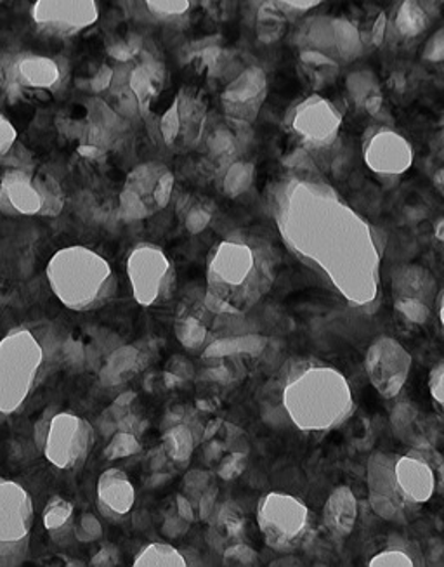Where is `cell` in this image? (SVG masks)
<instances>
[{"label": "cell", "mask_w": 444, "mask_h": 567, "mask_svg": "<svg viewBox=\"0 0 444 567\" xmlns=\"http://www.w3.org/2000/svg\"><path fill=\"white\" fill-rule=\"evenodd\" d=\"M207 118L208 104L204 94L193 87L180 89L158 118V136L168 150L189 152L204 140Z\"/></svg>", "instance_id": "obj_15"}, {"label": "cell", "mask_w": 444, "mask_h": 567, "mask_svg": "<svg viewBox=\"0 0 444 567\" xmlns=\"http://www.w3.org/2000/svg\"><path fill=\"white\" fill-rule=\"evenodd\" d=\"M281 406L290 422L306 434H329L357 410L344 373L320 360H299L285 372Z\"/></svg>", "instance_id": "obj_3"}, {"label": "cell", "mask_w": 444, "mask_h": 567, "mask_svg": "<svg viewBox=\"0 0 444 567\" xmlns=\"http://www.w3.org/2000/svg\"><path fill=\"white\" fill-rule=\"evenodd\" d=\"M176 177L161 162H145L125 177L118 196V216L125 223H137L162 213L173 200Z\"/></svg>", "instance_id": "obj_11"}, {"label": "cell", "mask_w": 444, "mask_h": 567, "mask_svg": "<svg viewBox=\"0 0 444 567\" xmlns=\"http://www.w3.org/2000/svg\"><path fill=\"white\" fill-rule=\"evenodd\" d=\"M141 452V441L136 432L116 431L110 440L109 446L104 447V456L109 460L128 458Z\"/></svg>", "instance_id": "obj_43"}, {"label": "cell", "mask_w": 444, "mask_h": 567, "mask_svg": "<svg viewBox=\"0 0 444 567\" xmlns=\"http://www.w3.org/2000/svg\"><path fill=\"white\" fill-rule=\"evenodd\" d=\"M125 272L141 308H158L176 292V268L158 245L137 244L125 260Z\"/></svg>", "instance_id": "obj_12"}, {"label": "cell", "mask_w": 444, "mask_h": 567, "mask_svg": "<svg viewBox=\"0 0 444 567\" xmlns=\"http://www.w3.org/2000/svg\"><path fill=\"white\" fill-rule=\"evenodd\" d=\"M437 280L421 264H403L391 276V296L396 315L413 327L427 324L436 311Z\"/></svg>", "instance_id": "obj_16"}, {"label": "cell", "mask_w": 444, "mask_h": 567, "mask_svg": "<svg viewBox=\"0 0 444 567\" xmlns=\"http://www.w3.org/2000/svg\"><path fill=\"white\" fill-rule=\"evenodd\" d=\"M278 254L262 236L235 231L207 257L204 300L217 316H244L271 292Z\"/></svg>", "instance_id": "obj_2"}, {"label": "cell", "mask_w": 444, "mask_h": 567, "mask_svg": "<svg viewBox=\"0 0 444 567\" xmlns=\"http://www.w3.org/2000/svg\"><path fill=\"white\" fill-rule=\"evenodd\" d=\"M136 567H185L188 560L179 548L164 542H153L137 551L134 559Z\"/></svg>", "instance_id": "obj_39"}, {"label": "cell", "mask_w": 444, "mask_h": 567, "mask_svg": "<svg viewBox=\"0 0 444 567\" xmlns=\"http://www.w3.org/2000/svg\"><path fill=\"white\" fill-rule=\"evenodd\" d=\"M69 69L60 58L32 51L6 52L0 56V91L9 100H42L66 84Z\"/></svg>", "instance_id": "obj_7"}, {"label": "cell", "mask_w": 444, "mask_h": 567, "mask_svg": "<svg viewBox=\"0 0 444 567\" xmlns=\"http://www.w3.org/2000/svg\"><path fill=\"white\" fill-rule=\"evenodd\" d=\"M192 364L183 360V358H176V361L173 360V364H171V370L165 373V380H167L168 385H179L186 382V380L192 379Z\"/></svg>", "instance_id": "obj_52"}, {"label": "cell", "mask_w": 444, "mask_h": 567, "mask_svg": "<svg viewBox=\"0 0 444 567\" xmlns=\"http://www.w3.org/2000/svg\"><path fill=\"white\" fill-rule=\"evenodd\" d=\"M176 512L177 516L183 517L186 523L192 524L198 519L197 507H195L192 499L183 495V493L176 496Z\"/></svg>", "instance_id": "obj_55"}, {"label": "cell", "mask_w": 444, "mask_h": 567, "mask_svg": "<svg viewBox=\"0 0 444 567\" xmlns=\"http://www.w3.org/2000/svg\"><path fill=\"white\" fill-rule=\"evenodd\" d=\"M141 367H143V354L140 349L124 346V348L112 352L101 372V380L104 385L122 384L125 380L134 377V373L140 372Z\"/></svg>", "instance_id": "obj_34"}, {"label": "cell", "mask_w": 444, "mask_h": 567, "mask_svg": "<svg viewBox=\"0 0 444 567\" xmlns=\"http://www.w3.org/2000/svg\"><path fill=\"white\" fill-rule=\"evenodd\" d=\"M118 564V550L115 545L104 544L101 545L100 550L96 551V556L91 560V566H116Z\"/></svg>", "instance_id": "obj_54"}, {"label": "cell", "mask_w": 444, "mask_h": 567, "mask_svg": "<svg viewBox=\"0 0 444 567\" xmlns=\"http://www.w3.org/2000/svg\"><path fill=\"white\" fill-rule=\"evenodd\" d=\"M363 162L375 176L396 179L409 173L415 162L412 141L389 125L366 131L363 141Z\"/></svg>", "instance_id": "obj_19"}, {"label": "cell", "mask_w": 444, "mask_h": 567, "mask_svg": "<svg viewBox=\"0 0 444 567\" xmlns=\"http://www.w3.org/2000/svg\"><path fill=\"white\" fill-rule=\"evenodd\" d=\"M299 49H314L335 60V35L333 17H312L300 27L297 33Z\"/></svg>", "instance_id": "obj_32"}, {"label": "cell", "mask_w": 444, "mask_h": 567, "mask_svg": "<svg viewBox=\"0 0 444 567\" xmlns=\"http://www.w3.org/2000/svg\"><path fill=\"white\" fill-rule=\"evenodd\" d=\"M49 287L64 308L75 312L104 308L118 290L112 264L93 248H60L45 268Z\"/></svg>", "instance_id": "obj_5"}, {"label": "cell", "mask_w": 444, "mask_h": 567, "mask_svg": "<svg viewBox=\"0 0 444 567\" xmlns=\"http://www.w3.org/2000/svg\"><path fill=\"white\" fill-rule=\"evenodd\" d=\"M214 486L213 476L205 471H192L185 477V493L192 499L195 507H197L198 499L207 492L208 487Z\"/></svg>", "instance_id": "obj_49"}, {"label": "cell", "mask_w": 444, "mask_h": 567, "mask_svg": "<svg viewBox=\"0 0 444 567\" xmlns=\"http://www.w3.org/2000/svg\"><path fill=\"white\" fill-rule=\"evenodd\" d=\"M433 24V9L427 0H400L394 9L393 20L388 21V29L401 41H415L427 32Z\"/></svg>", "instance_id": "obj_27"}, {"label": "cell", "mask_w": 444, "mask_h": 567, "mask_svg": "<svg viewBox=\"0 0 444 567\" xmlns=\"http://www.w3.org/2000/svg\"><path fill=\"white\" fill-rule=\"evenodd\" d=\"M333 35H335V60L339 63H351L363 54V35L360 27L348 18H333Z\"/></svg>", "instance_id": "obj_35"}, {"label": "cell", "mask_w": 444, "mask_h": 567, "mask_svg": "<svg viewBox=\"0 0 444 567\" xmlns=\"http://www.w3.org/2000/svg\"><path fill=\"white\" fill-rule=\"evenodd\" d=\"M394 434L409 444L410 450L434 446V429L412 401H401L391 412Z\"/></svg>", "instance_id": "obj_26"}, {"label": "cell", "mask_w": 444, "mask_h": 567, "mask_svg": "<svg viewBox=\"0 0 444 567\" xmlns=\"http://www.w3.org/2000/svg\"><path fill=\"white\" fill-rule=\"evenodd\" d=\"M97 511L113 523L127 519L136 504V489L122 468H106L97 480Z\"/></svg>", "instance_id": "obj_21"}, {"label": "cell", "mask_w": 444, "mask_h": 567, "mask_svg": "<svg viewBox=\"0 0 444 567\" xmlns=\"http://www.w3.org/2000/svg\"><path fill=\"white\" fill-rule=\"evenodd\" d=\"M64 193L54 177L32 168H8L0 177V213L9 217H58Z\"/></svg>", "instance_id": "obj_9"}, {"label": "cell", "mask_w": 444, "mask_h": 567, "mask_svg": "<svg viewBox=\"0 0 444 567\" xmlns=\"http://www.w3.org/2000/svg\"><path fill=\"white\" fill-rule=\"evenodd\" d=\"M299 61L306 75L311 79L312 85H317V87L329 84L341 69L339 61L333 60L324 52L314 51V49H299Z\"/></svg>", "instance_id": "obj_36"}, {"label": "cell", "mask_w": 444, "mask_h": 567, "mask_svg": "<svg viewBox=\"0 0 444 567\" xmlns=\"http://www.w3.org/2000/svg\"><path fill=\"white\" fill-rule=\"evenodd\" d=\"M342 124L341 110L321 94L297 101L285 115V125L299 140L300 150L309 155L333 148L341 136Z\"/></svg>", "instance_id": "obj_14"}, {"label": "cell", "mask_w": 444, "mask_h": 567, "mask_svg": "<svg viewBox=\"0 0 444 567\" xmlns=\"http://www.w3.org/2000/svg\"><path fill=\"white\" fill-rule=\"evenodd\" d=\"M434 236H436V240L444 244V217H441L440 220H436L434 224Z\"/></svg>", "instance_id": "obj_60"}, {"label": "cell", "mask_w": 444, "mask_h": 567, "mask_svg": "<svg viewBox=\"0 0 444 567\" xmlns=\"http://www.w3.org/2000/svg\"><path fill=\"white\" fill-rule=\"evenodd\" d=\"M45 532L54 544L66 547L75 539V507L63 496H52L42 514Z\"/></svg>", "instance_id": "obj_28"}, {"label": "cell", "mask_w": 444, "mask_h": 567, "mask_svg": "<svg viewBox=\"0 0 444 567\" xmlns=\"http://www.w3.org/2000/svg\"><path fill=\"white\" fill-rule=\"evenodd\" d=\"M149 17L162 23H177L192 12L195 0H143Z\"/></svg>", "instance_id": "obj_42"}, {"label": "cell", "mask_w": 444, "mask_h": 567, "mask_svg": "<svg viewBox=\"0 0 444 567\" xmlns=\"http://www.w3.org/2000/svg\"><path fill=\"white\" fill-rule=\"evenodd\" d=\"M257 526L266 545L280 554L304 548L314 535V519L302 499L271 492L257 505Z\"/></svg>", "instance_id": "obj_8"}, {"label": "cell", "mask_w": 444, "mask_h": 567, "mask_svg": "<svg viewBox=\"0 0 444 567\" xmlns=\"http://www.w3.org/2000/svg\"><path fill=\"white\" fill-rule=\"evenodd\" d=\"M268 75L259 64L241 66L220 92V106L228 121L252 125L268 100Z\"/></svg>", "instance_id": "obj_18"}, {"label": "cell", "mask_w": 444, "mask_h": 567, "mask_svg": "<svg viewBox=\"0 0 444 567\" xmlns=\"http://www.w3.org/2000/svg\"><path fill=\"white\" fill-rule=\"evenodd\" d=\"M254 179H256V164L238 158L220 173V189L228 198H238L252 188Z\"/></svg>", "instance_id": "obj_37"}, {"label": "cell", "mask_w": 444, "mask_h": 567, "mask_svg": "<svg viewBox=\"0 0 444 567\" xmlns=\"http://www.w3.org/2000/svg\"><path fill=\"white\" fill-rule=\"evenodd\" d=\"M412 367V354L394 337H376L364 354V372L370 384L385 400H394L401 394Z\"/></svg>", "instance_id": "obj_17"}, {"label": "cell", "mask_w": 444, "mask_h": 567, "mask_svg": "<svg viewBox=\"0 0 444 567\" xmlns=\"http://www.w3.org/2000/svg\"><path fill=\"white\" fill-rule=\"evenodd\" d=\"M216 318V312L210 311L205 305L204 297L180 306L176 321H174V333H176L179 344L192 352L205 351V348L214 340Z\"/></svg>", "instance_id": "obj_22"}, {"label": "cell", "mask_w": 444, "mask_h": 567, "mask_svg": "<svg viewBox=\"0 0 444 567\" xmlns=\"http://www.w3.org/2000/svg\"><path fill=\"white\" fill-rule=\"evenodd\" d=\"M208 520L213 523V526H210V535H213L210 544H214L216 539L219 542L216 547L225 545L226 548L229 544L241 542V538H244L245 527H247L244 512L237 505L231 504V502L217 505L216 511H214L213 516Z\"/></svg>", "instance_id": "obj_30"}, {"label": "cell", "mask_w": 444, "mask_h": 567, "mask_svg": "<svg viewBox=\"0 0 444 567\" xmlns=\"http://www.w3.org/2000/svg\"><path fill=\"white\" fill-rule=\"evenodd\" d=\"M345 91L349 100L361 112L369 115H379L384 106V94H382L381 82L370 70H357L348 76Z\"/></svg>", "instance_id": "obj_29"}, {"label": "cell", "mask_w": 444, "mask_h": 567, "mask_svg": "<svg viewBox=\"0 0 444 567\" xmlns=\"http://www.w3.org/2000/svg\"><path fill=\"white\" fill-rule=\"evenodd\" d=\"M32 20L45 35L69 39L93 29L100 20V6L97 0H35Z\"/></svg>", "instance_id": "obj_20"}, {"label": "cell", "mask_w": 444, "mask_h": 567, "mask_svg": "<svg viewBox=\"0 0 444 567\" xmlns=\"http://www.w3.org/2000/svg\"><path fill=\"white\" fill-rule=\"evenodd\" d=\"M101 538H103V526H101L96 514H91V512L82 514L81 519L75 523L76 542L93 544V542H100Z\"/></svg>", "instance_id": "obj_47"}, {"label": "cell", "mask_w": 444, "mask_h": 567, "mask_svg": "<svg viewBox=\"0 0 444 567\" xmlns=\"http://www.w3.org/2000/svg\"><path fill=\"white\" fill-rule=\"evenodd\" d=\"M179 216L189 235H200L213 223L214 216H216V205L207 198L188 196L179 205Z\"/></svg>", "instance_id": "obj_38"}, {"label": "cell", "mask_w": 444, "mask_h": 567, "mask_svg": "<svg viewBox=\"0 0 444 567\" xmlns=\"http://www.w3.org/2000/svg\"><path fill=\"white\" fill-rule=\"evenodd\" d=\"M164 64L152 56L143 58L140 63L134 64L133 69L128 70L127 81H125L128 94L136 101L141 113L148 112L153 101L164 89Z\"/></svg>", "instance_id": "obj_24"}, {"label": "cell", "mask_w": 444, "mask_h": 567, "mask_svg": "<svg viewBox=\"0 0 444 567\" xmlns=\"http://www.w3.org/2000/svg\"><path fill=\"white\" fill-rule=\"evenodd\" d=\"M360 505L349 486H339L330 493L321 511V524L337 542L348 538L357 527Z\"/></svg>", "instance_id": "obj_23"}, {"label": "cell", "mask_w": 444, "mask_h": 567, "mask_svg": "<svg viewBox=\"0 0 444 567\" xmlns=\"http://www.w3.org/2000/svg\"><path fill=\"white\" fill-rule=\"evenodd\" d=\"M287 20H289V17L285 12L269 4L268 0H262L259 8H257V39L265 42V44L280 41L285 30H287Z\"/></svg>", "instance_id": "obj_40"}, {"label": "cell", "mask_w": 444, "mask_h": 567, "mask_svg": "<svg viewBox=\"0 0 444 567\" xmlns=\"http://www.w3.org/2000/svg\"><path fill=\"white\" fill-rule=\"evenodd\" d=\"M269 210L285 247L349 308H376L384 236L333 186L296 171L269 188Z\"/></svg>", "instance_id": "obj_1"}, {"label": "cell", "mask_w": 444, "mask_h": 567, "mask_svg": "<svg viewBox=\"0 0 444 567\" xmlns=\"http://www.w3.org/2000/svg\"><path fill=\"white\" fill-rule=\"evenodd\" d=\"M48 348L32 328L18 327L0 340V415H17L39 388Z\"/></svg>", "instance_id": "obj_6"}, {"label": "cell", "mask_w": 444, "mask_h": 567, "mask_svg": "<svg viewBox=\"0 0 444 567\" xmlns=\"http://www.w3.org/2000/svg\"><path fill=\"white\" fill-rule=\"evenodd\" d=\"M248 452H229L217 462L216 474L220 480L231 481L247 468Z\"/></svg>", "instance_id": "obj_45"}, {"label": "cell", "mask_w": 444, "mask_h": 567, "mask_svg": "<svg viewBox=\"0 0 444 567\" xmlns=\"http://www.w3.org/2000/svg\"><path fill=\"white\" fill-rule=\"evenodd\" d=\"M422 60L431 64H444V27L428 37L422 48Z\"/></svg>", "instance_id": "obj_50"}, {"label": "cell", "mask_w": 444, "mask_h": 567, "mask_svg": "<svg viewBox=\"0 0 444 567\" xmlns=\"http://www.w3.org/2000/svg\"><path fill=\"white\" fill-rule=\"evenodd\" d=\"M245 125L235 124L226 118V124L216 125L213 131H205V152L210 164L216 167V173H223L231 162L238 161V155L244 148Z\"/></svg>", "instance_id": "obj_25"}, {"label": "cell", "mask_w": 444, "mask_h": 567, "mask_svg": "<svg viewBox=\"0 0 444 567\" xmlns=\"http://www.w3.org/2000/svg\"><path fill=\"white\" fill-rule=\"evenodd\" d=\"M268 2L290 17V14H304L323 4L324 0H268Z\"/></svg>", "instance_id": "obj_51"}, {"label": "cell", "mask_w": 444, "mask_h": 567, "mask_svg": "<svg viewBox=\"0 0 444 567\" xmlns=\"http://www.w3.org/2000/svg\"><path fill=\"white\" fill-rule=\"evenodd\" d=\"M366 484L373 512L394 524L410 523L440 492L433 465L416 450L406 455L379 452L370 456Z\"/></svg>", "instance_id": "obj_4"}, {"label": "cell", "mask_w": 444, "mask_h": 567, "mask_svg": "<svg viewBox=\"0 0 444 567\" xmlns=\"http://www.w3.org/2000/svg\"><path fill=\"white\" fill-rule=\"evenodd\" d=\"M96 432L84 416L58 412L37 427V446L60 471H79L93 452Z\"/></svg>", "instance_id": "obj_10"}, {"label": "cell", "mask_w": 444, "mask_h": 567, "mask_svg": "<svg viewBox=\"0 0 444 567\" xmlns=\"http://www.w3.org/2000/svg\"><path fill=\"white\" fill-rule=\"evenodd\" d=\"M33 499L17 481L0 477V566H20L30 551Z\"/></svg>", "instance_id": "obj_13"}, {"label": "cell", "mask_w": 444, "mask_h": 567, "mask_svg": "<svg viewBox=\"0 0 444 567\" xmlns=\"http://www.w3.org/2000/svg\"><path fill=\"white\" fill-rule=\"evenodd\" d=\"M188 526L189 523H186L183 517L177 516L176 512V516L167 517V520H165L164 533L168 538H177V536L185 535L188 532Z\"/></svg>", "instance_id": "obj_56"}, {"label": "cell", "mask_w": 444, "mask_h": 567, "mask_svg": "<svg viewBox=\"0 0 444 567\" xmlns=\"http://www.w3.org/2000/svg\"><path fill=\"white\" fill-rule=\"evenodd\" d=\"M217 495H219V492H217L216 484H214L198 499L197 514L202 520H208L213 516L217 507Z\"/></svg>", "instance_id": "obj_53"}, {"label": "cell", "mask_w": 444, "mask_h": 567, "mask_svg": "<svg viewBox=\"0 0 444 567\" xmlns=\"http://www.w3.org/2000/svg\"><path fill=\"white\" fill-rule=\"evenodd\" d=\"M434 312L437 315V323H440L441 337L444 339V288L440 293H437L436 311Z\"/></svg>", "instance_id": "obj_58"}, {"label": "cell", "mask_w": 444, "mask_h": 567, "mask_svg": "<svg viewBox=\"0 0 444 567\" xmlns=\"http://www.w3.org/2000/svg\"><path fill=\"white\" fill-rule=\"evenodd\" d=\"M113 69H110L109 64H103L100 70H97L96 76L91 79V85H93V91L101 92L106 91V89L112 87L113 82Z\"/></svg>", "instance_id": "obj_57"}, {"label": "cell", "mask_w": 444, "mask_h": 567, "mask_svg": "<svg viewBox=\"0 0 444 567\" xmlns=\"http://www.w3.org/2000/svg\"><path fill=\"white\" fill-rule=\"evenodd\" d=\"M198 443H202V437L197 436V432L193 431L192 425L186 424L183 420H177L174 424L168 425L162 436V450L167 458L173 460L176 464H188Z\"/></svg>", "instance_id": "obj_31"}, {"label": "cell", "mask_w": 444, "mask_h": 567, "mask_svg": "<svg viewBox=\"0 0 444 567\" xmlns=\"http://www.w3.org/2000/svg\"><path fill=\"white\" fill-rule=\"evenodd\" d=\"M361 35H363L364 45L376 48L384 41L385 30H388V18L384 12H376L375 17L369 18L364 27H360Z\"/></svg>", "instance_id": "obj_48"}, {"label": "cell", "mask_w": 444, "mask_h": 567, "mask_svg": "<svg viewBox=\"0 0 444 567\" xmlns=\"http://www.w3.org/2000/svg\"><path fill=\"white\" fill-rule=\"evenodd\" d=\"M424 560L413 545L394 544L388 545L369 560L370 567H413L422 566Z\"/></svg>", "instance_id": "obj_41"}, {"label": "cell", "mask_w": 444, "mask_h": 567, "mask_svg": "<svg viewBox=\"0 0 444 567\" xmlns=\"http://www.w3.org/2000/svg\"><path fill=\"white\" fill-rule=\"evenodd\" d=\"M0 164L9 168H32V155L20 143V134L9 116L0 110Z\"/></svg>", "instance_id": "obj_33"}, {"label": "cell", "mask_w": 444, "mask_h": 567, "mask_svg": "<svg viewBox=\"0 0 444 567\" xmlns=\"http://www.w3.org/2000/svg\"><path fill=\"white\" fill-rule=\"evenodd\" d=\"M223 563H225V566H256L259 563V554L241 539V542L229 544L223 550Z\"/></svg>", "instance_id": "obj_44"}, {"label": "cell", "mask_w": 444, "mask_h": 567, "mask_svg": "<svg viewBox=\"0 0 444 567\" xmlns=\"http://www.w3.org/2000/svg\"><path fill=\"white\" fill-rule=\"evenodd\" d=\"M427 384L434 410H436L437 415L444 422V358L431 368Z\"/></svg>", "instance_id": "obj_46"}, {"label": "cell", "mask_w": 444, "mask_h": 567, "mask_svg": "<svg viewBox=\"0 0 444 567\" xmlns=\"http://www.w3.org/2000/svg\"><path fill=\"white\" fill-rule=\"evenodd\" d=\"M434 186H436L437 192L444 196V165L437 168L436 174H434Z\"/></svg>", "instance_id": "obj_59"}]
</instances>
